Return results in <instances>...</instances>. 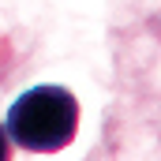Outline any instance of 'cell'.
I'll use <instances>...</instances> for the list:
<instances>
[{"label": "cell", "mask_w": 161, "mask_h": 161, "mask_svg": "<svg viewBox=\"0 0 161 161\" xmlns=\"http://www.w3.org/2000/svg\"><path fill=\"white\" fill-rule=\"evenodd\" d=\"M4 131L30 154H56L79 131V101L64 86H34L11 101Z\"/></svg>", "instance_id": "6da1fadb"}, {"label": "cell", "mask_w": 161, "mask_h": 161, "mask_svg": "<svg viewBox=\"0 0 161 161\" xmlns=\"http://www.w3.org/2000/svg\"><path fill=\"white\" fill-rule=\"evenodd\" d=\"M0 161H11V139H8L4 124H0Z\"/></svg>", "instance_id": "7a4b0ae2"}]
</instances>
